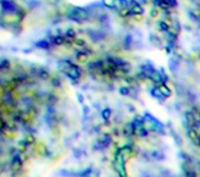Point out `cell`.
Segmentation results:
<instances>
[{
  "label": "cell",
  "instance_id": "6",
  "mask_svg": "<svg viewBox=\"0 0 200 177\" xmlns=\"http://www.w3.org/2000/svg\"><path fill=\"white\" fill-rule=\"evenodd\" d=\"M77 59L79 62H85L88 59V55L85 52H79L77 55Z\"/></svg>",
  "mask_w": 200,
  "mask_h": 177
},
{
  "label": "cell",
  "instance_id": "11",
  "mask_svg": "<svg viewBox=\"0 0 200 177\" xmlns=\"http://www.w3.org/2000/svg\"><path fill=\"white\" fill-rule=\"evenodd\" d=\"M128 89L125 88V87H123V88L120 89V93L122 94H128Z\"/></svg>",
  "mask_w": 200,
  "mask_h": 177
},
{
  "label": "cell",
  "instance_id": "8",
  "mask_svg": "<svg viewBox=\"0 0 200 177\" xmlns=\"http://www.w3.org/2000/svg\"><path fill=\"white\" fill-rule=\"evenodd\" d=\"M111 115V112L109 109H106L104 110L103 112V116L104 117V119H109V117Z\"/></svg>",
  "mask_w": 200,
  "mask_h": 177
},
{
  "label": "cell",
  "instance_id": "4",
  "mask_svg": "<svg viewBox=\"0 0 200 177\" xmlns=\"http://www.w3.org/2000/svg\"><path fill=\"white\" fill-rule=\"evenodd\" d=\"M159 90L161 92V94H163V96H165V97H168V96H170L171 94L170 90L165 85L160 86V87H159Z\"/></svg>",
  "mask_w": 200,
  "mask_h": 177
},
{
  "label": "cell",
  "instance_id": "10",
  "mask_svg": "<svg viewBox=\"0 0 200 177\" xmlns=\"http://www.w3.org/2000/svg\"><path fill=\"white\" fill-rule=\"evenodd\" d=\"M75 43L77 44V45H79V46H83L85 44V41L81 40V39H78V38L75 39Z\"/></svg>",
  "mask_w": 200,
  "mask_h": 177
},
{
  "label": "cell",
  "instance_id": "7",
  "mask_svg": "<svg viewBox=\"0 0 200 177\" xmlns=\"http://www.w3.org/2000/svg\"><path fill=\"white\" fill-rule=\"evenodd\" d=\"M187 120H188V123L190 126H193L195 125V116L191 112L189 113H187Z\"/></svg>",
  "mask_w": 200,
  "mask_h": 177
},
{
  "label": "cell",
  "instance_id": "1",
  "mask_svg": "<svg viewBox=\"0 0 200 177\" xmlns=\"http://www.w3.org/2000/svg\"><path fill=\"white\" fill-rule=\"evenodd\" d=\"M69 17H70L71 20L77 21V22H80V21L85 20L86 18L88 17V13H87V11H86L85 9L79 8V7H77V8L74 9L70 13Z\"/></svg>",
  "mask_w": 200,
  "mask_h": 177
},
{
  "label": "cell",
  "instance_id": "5",
  "mask_svg": "<svg viewBox=\"0 0 200 177\" xmlns=\"http://www.w3.org/2000/svg\"><path fill=\"white\" fill-rule=\"evenodd\" d=\"M132 13H134V14L138 15V14H142L144 10H143V9L139 5H138V4L135 3L134 5H132Z\"/></svg>",
  "mask_w": 200,
  "mask_h": 177
},
{
  "label": "cell",
  "instance_id": "2",
  "mask_svg": "<svg viewBox=\"0 0 200 177\" xmlns=\"http://www.w3.org/2000/svg\"><path fill=\"white\" fill-rule=\"evenodd\" d=\"M104 5L109 8H116L118 9L126 8L128 3L126 0H103Z\"/></svg>",
  "mask_w": 200,
  "mask_h": 177
},
{
  "label": "cell",
  "instance_id": "3",
  "mask_svg": "<svg viewBox=\"0 0 200 177\" xmlns=\"http://www.w3.org/2000/svg\"><path fill=\"white\" fill-rule=\"evenodd\" d=\"M189 137L191 138V140L193 141V143H195L197 146L199 145V134L198 133L194 130H191L189 132Z\"/></svg>",
  "mask_w": 200,
  "mask_h": 177
},
{
  "label": "cell",
  "instance_id": "9",
  "mask_svg": "<svg viewBox=\"0 0 200 177\" xmlns=\"http://www.w3.org/2000/svg\"><path fill=\"white\" fill-rule=\"evenodd\" d=\"M63 41H64V38L63 37H57L56 39H55V42L56 43L57 45H61L63 44Z\"/></svg>",
  "mask_w": 200,
  "mask_h": 177
}]
</instances>
